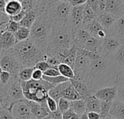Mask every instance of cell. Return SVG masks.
Returning a JSON list of instances; mask_svg holds the SVG:
<instances>
[{"mask_svg": "<svg viewBox=\"0 0 124 119\" xmlns=\"http://www.w3.org/2000/svg\"><path fill=\"white\" fill-rule=\"evenodd\" d=\"M118 71L111 57L101 56L92 60L84 81L94 93L102 88L115 86Z\"/></svg>", "mask_w": 124, "mask_h": 119, "instance_id": "6da1fadb", "label": "cell"}, {"mask_svg": "<svg viewBox=\"0 0 124 119\" xmlns=\"http://www.w3.org/2000/svg\"><path fill=\"white\" fill-rule=\"evenodd\" d=\"M74 46L71 25H53L45 52L48 56H57L61 60Z\"/></svg>", "mask_w": 124, "mask_h": 119, "instance_id": "7a4b0ae2", "label": "cell"}, {"mask_svg": "<svg viewBox=\"0 0 124 119\" xmlns=\"http://www.w3.org/2000/svg\"><path fill=\"white\" fill-rule=\"evenodd\" d=\"M24 67L35 68L37 63L46 60V52L39 47L30 38L17 42L11 49Z\"/></svg>", "mask_w": 124, "mask_h": 119, "instance_id": "3957f363", "label": "cell"}, {"mask_svg": "<svg viewBox=\"0 0 124 119\" xmlns=\"http://www.w3.org/2000/svg\"><path fill=\"white\" fill-rule=\"evenodd\" d=\"M53 25L49 19L48 10L38 12L34 23L30 28V39L41 49L46 50Z\"/></svg>", "mask_w": 124, "mask_h": 119, "instance_id": "277c9868", "label": "cell"}, {"mask_svg": "<svg viewBox=\"0 0 124 119\" xmlns=\"http://www.w3.org/2000/svg\"><path fill=\"white\" fill-rule=\"evenodd\" d=\"M25 99L22 87V81L12 75L9 82L0 86V108L9 109L15 103Z\"/></svg>", "mask_w": 124, "mask_h": 119, "instance_id": "5b68a950", "label": "cell"}, {"mask_svg": "<svg viewBox=\"0 0 124 119\" xmlns=\"http://www.w3.org/2000/svg\"><path fill=\"white\" fill-rule=\"evenodd\" d=\"M72 5L70 2L57 1L52 4L48 9L49 19L53 25H66L70 24Z\"/></svg>", "mask_w": 124, "mask_h": 119, "instance_id": "8992f818", "label": "cell"}, {"mask_svg": "<svg viewBox=\"0 0 124 119\" xmlns=\"http://www.w3.org/2000/svg\"><path fill=\"white\" fill-rule=\"evenodd\" d=\"M101 57L100 55L89 50L77 48V57L73 67L76 78L84 80L92 60Z\"/></svg>", "mask_w": 124, "mask_h": 119, "instance_id": "52a82bcc", "label": "cell"}, {"mask_svg": "<svg viewBox=\"0 0 124 119\" xmlns=\"http://www.w3.org/2000/svg\"><path fill=\"white\" fill-rule=\"evenodd\" d=\"M0 68L2 71L9 72L12 75L17 76L20 71L25 68L12 50L1 51Z\"/></svg>", "mask_w": 124, "mask_h": 119, "instance_id": "ba28073f", "label": "cell"}, {"mask_svg": "<svg viewBox=\"0 0 124 119\" xmlns=\"http://www.w3.org/2000/svg\"><path fill=\"white\" fill-rule=\"evenodd\" d=\"M122 43L116 37L108 36L102 40L100 55L105 57H111L121 47Z\"/></svg>", "mask_w": 124, "mask_h": 119, "instance_id": "9c48e42d", "label": "cell"}, {"mask_svg": "<svg viewBox=\"0 0 124 119\" xmlns=\"http://www.w3.org/2000/svg\"><path fill=\"white\" fill-rule=\"evenodd\" d=\"M9 110L11 111L15 119H33L36 117L31 113L28 105L23 100L17 101L10 106Z\"/></svg>", "mask_w": 124, "mask_h": 119, "instance_id": "30bf717a", "label": "cell"}, {"mask_svg": "<svg viewBox=\"0 0 124 119\" xmlns=\"http://www.w3.org/2000/svg\"><path fill=\"white\" fill-rule=\"evenodd\" d=\"M84 27L90 33L92 36L99 39H104L108 36V31L101 25L97 18Z\"/></svg>", "mask_w": 124, "mask_h": 119, "instance_id": "8fae6325", "label": "cell"}, {"mask_svg": "<svg viewBox=\"0 0 124 119\" xmlns=\"http://www.w3.org/2000/svg\"><path fill=\"white\" fill-rule=\"evenodd\" d=\"M107 31L108 36L116 37L122 44H124V15L117 18L112 26Z\"/></svg>", "mask_w": 124, "mask_h": 119, "instance_id": "7c38bea8", "label": "cell"}, {"mask_svg": "<svg viewBox=\"0 0 124 119\" xmlns=\"http://www.w3.org/2000/svg\"><path fill=\"white\" fill-rule=\"evenodd\" d=\"M105 11L116 18L124 15V0H106Z\"/></svg>", "mask_w": 124, "mask_h": 119, "instance_id": "4fadbf2b", "label": "cell"}, {"mask_svg": "<svg viewBox=\"0 0 124 119\" xmlns=\"http://www.w3.org/2000/svg\"><path fill=\"white\" fill-rule=\"evenodd\" d=\"M84 8V4L72 7L70 20L73 29L83 26Z\"/></svg>", "mask_w": 124, "mask_h": 119, "instance_id": "5bb4252c", "label": "cell"}, {"mask_svg": "<svg viewBox=\"0 0 124 119\" xmlns=\"http://www.w3.org/2000/svg\"><path fill=\"white\" fill-rule=\"evenodd\" d=\"M15 36L13 33L8 31L0 32V44L1 51L11 50L17 44Z\"/></svg>", "mask_w": 124, "mask_h": 119, "instance_id": "9a60e30c", "label": "cell"}, {"mask_svg": "<svg viewBox=\"0 0 124 119\" xmlns=\"http://www.w3.org/2000/svg\"><path fill=\"white\" fill-rule=\"evenodd\" d=\"M118 87L117 86H112L102 88L94 92V95L100 100L113 101L117 98Z\"/></svg>", "mask_w": 124, "mask_h": 119, "instance_id": "2e32d148", "label": "cell"}, {"mask_svg": "<svg viewBox=\"0 0 124 119\" xmlns=\"http://www.w3.org/2000/svg\"><path fill=\"white\" fill-rule=\"evenodd\" d=\"M23 101L28 105L31 113L33 114L36 119H46L50 111L45 109L39 103L28 99H24Z\"/></svg>", "mask_w": 124, "mask_h": 119, "instance_id": "e0dca14e", "label": "cell"}, {"mask_svg": "<svg viewBox=\"0 0 124 119\" xmlns=\"http://www.w3.org/2000/svg\"><path fill=\"white\" fill-rule=\"evenodd\" d=\"M72 84L74 86L76 89L78 91V92L80 94V95L82 97L83 99L89 97L91 95H94V93L89 89L88 85L86 84V82L83 80L78 79H70Z\"/></svg>", "mask_w": 124, "mask_h": 119, "instance_id": "ac0fdd59", "label": "cell"}, {"mask_svg": "<svg viewBox=\"0 0 124 119\" xmlns=\"http://www.w3.org/2000/svg\"><path fill=\"white\" fill-rule=\"evenodd\" d=\"M110 117L113 119H124V103L116 98L110 110Z\"/></svg>", "mask_w": 124, "mask_h": 119, "instance_id": "d6986e66", "label": "cell"}, {"mask_svg": "<svg viewBox=\"0 0 124 119\" xmlns=\"http://www.w3.org/2000/svg\"><path fill=\"white\" fill-rule=\"evenodd\" d=\"M87 111L97 112L100 113L101 111V100L98 99L94 95L84 98Z\"/></svg>", "mask_w": 124, "mask_h": 119, "instance_id": "ffe728a7", "label": "cell"}, {"mask_svg": "<svg viewBox=\"0 0 124 119\" xmlns=\"http://www.w3.org/2000/svg\"><path fill=\"white\" fill-rule=\"evenodd\" d=\"M97 19L101 23V25L106 30H108L112 26V25L114 23L117 18L113 16L111 14L107 12L106 11H104L97 15Z\"/></svg>", "mask_w": 124, "mask_h": 119, "instance_id": "44dd1931", "label": "cell"}, {"mask_svg": "<svg viewBox=\"0 0 124 119\" xmlns=\"http://www.w3.org/2000/svg\"><path fill=\"white\" fill-rule=\"evenodd\" d=\"M23 9L22 2L20 0H10L7 1L5 7L6 13L10 17L18 14Z\"/></svg>", "mask_w": 124, "mask_h": 119, "instance_id": "7402d4cb", "label": "cell"}, {"mask_svg": "<svg viewBox=\"0 0 124 119\" xmlns=\"http://www.w3.org/2000/svg\"><path fill=\"white\" fill-rule=\"evenodd\" d=\"M70 108L79 116V118L83 114L88 113L84 99H79L70 101Z\"/></svg>", "mask_w": 124, "mask_h": 119, "instance_id": "603a6c76", "label": "cell"}, {"mask_svg": "<svg viewBox=\"0 0 124 119\" xmlns=\"http://www.w3.org/2000/svg\"><path fill=\"white\" fill-rule=\"evenodd\" d=\"M62 97L70 100V101L83 99L82 97L80 95V94L78 92V91L76 89L74 86L72 84V83H70L68 87H66L62 90Z\"/></svg>", "mask_w": 124, "mask_h": 119, "instance_id": "cb8c5ba5", "label": "cell"}, {"mask_svg": "<svg viewBox=\"0 0 124 119\" xmlns=\"http://www.w3.org/2000/svg\"><path fill=\"white\" fill-rule=\"evenodd\" d=\"M37 15H38V12L34 8L29 10V11H27L25 12V15L24 17L20 22V25L22 26L31 28V25H33V23H34L35 20L36 19Z\"/></svg>", "mask_w": 124, "mask_h": 119, "instance_id": "d4e9b609", "label": "cell"}, {"mask_svg": "<svg viewBox=\"0 0 124 119\" xmlns=\"http://www.w3.org/2000/svg\"><path fill=\"white\" fill-rule=\"evenodd\" d=\"M118 70L124 68V44H122L116 53L111 57Z\"/></svg>", "mask_w": 124, "mask_h": 119, "instance_id": "484cf974", "label": "cell"}, {"mask_svg": "<svg viewBox=\"0 0 124 119\" xmlns=\"http://www.w3.org/2000/svg\"><path fill=\"white\" fill-rule=\"evenodd\" d=\"M77 57V47L74 46L65 56L61 58V62L70 65L73 68L74 67Z\"/></svg>", "mask_w": 124, "mask_h": 119, "instance_id": "4316f807", "label": "cell"}, {"mask_svg": "<svg viewBox=\"0 0 124 119\" xmlns=\"http://www.w3.org/2000/svg\"><path fill=\"white\" fill-rule=\"evenodd\" d=\"M58 70L61 75H62L63 76H65L69 79L76 78V75H75L73 68L70 65H69L66 63H60L58 65Z\"/></svg>", "mask_w": 124, "mask_h": 119, "instance_id": "83f0119b", "label": "cell"}, {"mask_svg": "<svg viewBox=\"0 0 124 119\" xmlns=\"http://www.w3.org/2000/svg\"><path fill=\"white\" fill-rule=\"evenodd\" d=\"M97 18V13L87 4H84V22L83 26L91 23L93 20Z\"/></svg>", "mask_w": 124, "mask_h": 119, "instance_id": "f1b7e54d", "label": "cell"}, {"mask_svg": "<svg viewBox=\"0 0 124 119\" xmlns=\"http://www.w3.org/2000/svg\"><path fill=\"white\" fill-rule=\"evenodd\" d=\"M14 34L15 36L17 42L24 41V40H26L30 38L31 29H30V28L21 25L20 28L17 30V31H16Z\"/></svg>", "mask_w": 124, "mask_h": 119, "instance_id": "f546056e", "label": "cell"}, {"mask_svg": "<svg viewBox=\"0 0 124 119\" xmlns=\"http://www.w3.org/2000/svg\"><path fill=\"white\" fill-rule=\"evenodd\" d=\"M113 102V101L101 100V111H100L101 119H110V110L112 106Z\"/></svg>", "mask_w": 124, "mask_h": 119, "instance_id": "4dcf8cb0", "label": "cell"}, {"mask_svg": "<svg viewBox=\"0 0 124 119\" xmlns=\"http://www.w3.org/2000/svg\"><path fill=\"white\" fill-rule=\"evenodd\" d=\"M35 68H30V67H25L23 68L18 74V77L23 81H26L32 79L33 72Z\"/></svg>", "mask_w": 124, "mask_h": 119, "instance_id": "1f68e13d", "label": "cell"}, {"mask_svg": "<svg viewBox=\"0 0 124 119\" xmlns=\"http://www.w3.org/2000/svg\"><path fill=\"white\" fill-rule=\"evenodd\" d=\"M43 79H45L46 81H49L52 84H53L54 87L57 86V85H58L60 83H62V82H65V81H67L70 80L69 79L63 76L61 74L59 75V76H47L44 75Z\"/></svg>", "mask_w": 124, "mask_h": 119, "instance_id": "d6a6232c", "label": "cell"}, {"mask_svg": "<svg viewBox=\"0 0 124 119\" xmlns=\"http://www.w3.org/2000/svg\"><path fill=\"white\" fill-rule=\"evenodd\" d=\"M58 108L62 113H64L70 108V100L63 97H61L58 101Z\"/></svg>", "mask_w": 124, "mask_h": 119, "instance_id": "836d02e7", "label": "cell"}, {"mask_svg": "<svg viewBox=\"0 0 124 119\" xmlns=\"http://www.w3.org/2000/svg\"><path fill=\"white\" fill-rule=\"evenodd\" d=\"M21 25L19 22H17L15 20H13L12 19H10V20L9 21V23H7V28H6V31H8L11 33H15L16 31H17V30L20 28Z\"/></svg>", "mask_w": 124, "mask_h": 119, "instance_id": "e575fe53", "label": "cell"}, {"mask_svg": "<svg viewBox=\"0 0 124 119\" xmlns=\"http://www.w3.org/2000/svg\"><path fill=\"white\" fill-rule=\"evenodd\" d=\"M12 74L6 71L1 70L0 72V86H3L6 84H7L9 81V79L12 77Z\"/></svg>", "mask_w": 124, "mask_h": 119, "instance_id": "d590c367", "label": "cell"}, {"mask_svg": "<svg viewBox=\"0 0 124 119\" xmlns=\"http://www.w3.org/2000/svg\"><path fill=\"white\" fill-rule=\"evenodd\" d=\"M116 86L124 87V68L119 70L116 74Z\"/></svg>", "mask_w": 124, "mask_h": 119, "instance_id": "8d00e7d4", "label": "cell"}, {"mask_svg": "<svg viewBox=\"0 0 124 119\" xmlns=\"http://www.w3.org/2000/svg\"><path fill=\"white\" fill-rule=\"evenodd\" d=\"M46 61L50 65L51 67H52V68H58V65L60 63H62V62L60 60V58L58 57H57V56H48L47 55Z\"/></svg>", "mask_w": 124, "mask_h": 119, "instance_id": "74e56055", "label": "cell"}, {"mask_svg": "<svg viewBox=\"0 0 124 119\" xmlns=\"http://www.w3.org/2000/svg\"><path fill=\"white\" fill-rule=\"evenodd\" d=\"M46 102H47L48 108L50 111H54L58 109V103L54 99L51 97L50 96H49L47 97Z\"/></svg>", "mask_w": 124, "mask_h": 119, "instance_id": "f35d334b", "label": "cell"}, {"mask_svg": "<svg viewBox=\"0 0 124 119\" xmlns=\"http://www.w3.org/2000/svg\"><path fill=\"white\" fill-rule=\"evenodd\" d=\"M15 119L11 111L7 108H0V119Z\"/></svg>", "mask_w": 124, "mask_h": 119, "instance_id": "ab89813d", "label": "cell"}, {"mask_svg": "<svg viewBox=\"0 0 124 119\" xmlns=\"http://www.w3.org/2000/svg\"><path fill=\"white\" fill-rule=\"evenodd\" d=\"M49 119H63V113L59 110V108L54 111H50L46 117Z\"/></svg>", "mask_w": 124, "mask_h": 119, "instance_id": "60d3db41", "label": "cell"}, {"mask_svg": "<svg viewBox=\"0 0 124 119\" xmlns=\"http://www.w3.org/2000/svg\"><path fill=\"white\" fill-rule=\"evenodd\" d=\"M35 68L42 71L43 72H44V71H46V70H48L49 68H50L52 67L47 63L46 60H41V61H39V63H36V65H35Z\"/></svg>", "mask_w": 124, "mask_h": 119, "instance_id": "b9f144b4", "label": "cell"}, {"mask_svg": "<svg viewBox=\"0 0 124 119\" xmlns=\"http://www.w3.org/2000/svg\"><path fill=\"white\" fill-rule=\"evenodd\" d=\"M63 119H78L79 116L75 113V111L70 108L66 112L63 113Z\"/></svg>", "mask_w": 124, "mask_h": 119, "instance_id": "7bdbcfd3", "label": "cell"}, {"mask_svg": "<svg viewBox=\"0 0 124 119\" xmlns=\"http://www.w3.org/2000/svg\"><path fill=\"white\" fill-rule=\"evenodd\" d=\"M86 4L97 13V15L100 12V7L98 0H88Z\"/></svg>", "mask_w": 124, "mask_h": 119, "instance_id": "ee69618b", "label": "cell"}, {"mask_svg": "<svg viewBox=\"0 0 124 119\" xmlns=\"http://www.w3.org/2000/svg\"><path fill=\"white\" fill-rule=\"evenodd\" d=\"M44 75L47 76H56L60 75V73L57 68H50L44 72Z\"/></svg>", "mask_w": 124, "mask_h": 119, "instance_id": "f6af8a7d", "label": "cell"}, {"mask_svg": "<svg viewBox=\"0 0 124 119\" xmlns=\"http://www.w3.org/2000/svg\"><path fill=\"white\" fill-rule=\"evenodd\" d=\"M43 76H44V72L42 71L35 68L34 71L33 72L32 79H33L35 80H41L43 79Z\"/></svg>", "mask_w": 124, "mask_h": 119, "instance_id": "bcb514c9", "label": "cell"}, {"mask_svg": "<svg viewBox=\"0 0 124 119\" xmlns=\"http://www.w3.org/2000/svg\"><path fill=\"white\" fill-rule=\"evenodd\" d=\"M25 11L24 10V9H22L18 14H17V15H13V16H12V17H10V18L12 19V20H15V21H17V22H20L22 20H23V18L24 17V16H25Z\"/></svg>", "mask_w": 124, "mask_h": 119, "instance_id": "7dc6e473", "label": "cell"}, {"mask_svg": "<svg viewBox=\"0 0 124 119\" xmlns=\"http://www.w3.org/2000/svg\"><path fill=\"white\" fill-rule=\"evenodd\" d=\"M118 92H117V98L124 103V87H117Z\"/></svg>", "mask_w": 124, "mask_h": 119, "instance_id": "c3c4849f", "label": "cell"}, {"mask_svg": "<svg viewBox=\"0 0 124 119\" xmlns=\"http://www.w3.org/2000/svg\"><path fill=\"white\" fill-rule=\"evenodd\" d=\"M87 1L88 0H71L70 3L72 6H79L86 4Z\"/></svg>", "mask_w": 124, "mask_h": 119, "instance_id": "681fc988", "label": "cell"}, {"mask_svg": "<svg viewBox=\"0 0 124 119\" xmlns=\"http://www.w3.org/2000/svg\"><path fill=\"white\" fill-rule=\"evenodd\" d=\"M88 118L89 119H101L100 113L97 112H88Z\"/></svg>", "mask_w": 124, "mask_h": 119, "instance_id": "f907efd6", "label": "cell"}, {"mask_svg": "<svg viewBox=\"0 0 124 119\" xmlns=\"http://www.w3.org/2000/svg\"><path fill=\"white\" fill-rule=\"evenodd\" d=\"M6 4H7V1L5 0H0V11L5 12Z\"/></svg>", "mask_w": 124, "mask_h": 119, "instance_id": "816d5d0a", "label": "cell"}, {"mask_svg": "<svg viewBox=\"0 0 124 119\" xmlns=\"http://www.w3.org/2000/svg\"><path fill=\"white\" fill-rule=\"evenodd\" d=\"M68 1V2H70L71 0H54V1Z\"/></svg>", "mask_w": 124, "mask_h": 119, "instance_id": "f5cc1de1", "label": "cell"}, {"mask_svg": "<svg viewBox=\"0 0 124 119\" xmlns=\"http://www.w3.org/2000/svg\"><path fill=\"white\" fill-rule=\"evenodd\" d=\"M6 1H10V0H5ZM20 1H22V0H20Z\"/></svg>", "mask_w": 124, "mask_h": 119, "instance_id": "db71d44e", "label": "cell"}, {"mask_svg": "<svg viewBox=\"0 0 124 119\" xmlns=\"http://www.w3.org/2000/svg\"></svg>", "mask_w": 124, "mask_h": 119, "instance_id": "11a10c76", "label": "cell"}]
</instances>
